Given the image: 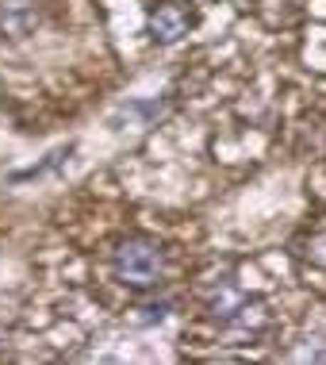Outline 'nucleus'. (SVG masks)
<instances>
[{
    "instance_id": "7ed1b4c3",
    "label": "nucleus",
    "mask_w": 326,
    "mask_h": 365,
    "mask_svg": "<svg viewBox=\"0 0 326 365\" xmlns=\"http://www.w3.org/2000/svg\"><path fill=\"white\" fill-rule=\"evenodd\" d=\"M38 24H43V12H38L35 0H4L0 4V35L27 38V35H35Z\"/></svg>"
},
{
    "instance_id": "423d86ee",
    "label": "nucleus",
    "mask_w": 326,
    "mask_h": 365,
    "mask_svg": "<svg viewBox=\"0 0 326 365\" xmlns=\"http://www.w3.org/2000/svg\"><path fill=\"white\" fill-rule=\"evenodd\" d=\"M307 258H311L315 265H322V269H326V235H315V239H311Z\"/></svg>"
},
{
    "instance_id": "f257e3e1",
    "label": "nucleus",
    "mask_w": 326,
    "mask_h": 365,
    "mask_svg": "<svg viewBox=\"0 0 326 365\" xmlns=\"http://www.w3.org/2000/svg\"><path fill=\"white\" fill-rule=\"evenodd\" d=\"M112 273L115 281L135 292H150L165 281V250L150 235H127L112 246Z\"/></svg>"
},
{
    "instance_id": "39448f33",
    "label": "nucleus",
    "mask_w": 326,
    "mask_h": 365,
    "mask_svg": "<svg viewBox=\"0 0 326 365\" xmlns=\"http://www.w3.org/2000/svg\"><path fill=\"white\" fill-rule=\"evenodd\" d=\"M173 304H146V308H138L142 315H135V323H162L165 315H169Z\"/></svg>"
},
{
    "instance_id": "f03ea898",
    "label": "nucleus",
    "mask_w": 326,
    "mask_h": 365,
    "mask_svg": "<svg viewBox=\"0 0 326 365\" xmlns=\"http://www.w3.org/2000/svg\"><path fill=\"white\" fill-rule=\"evenodd\" d=\"M192 24H196V12H189L184 4H157L150 12V38L162 46H169L177 38L189 35Z\"/></svg>"
},
{
    "instance_id": "20e7f679",
    "label": "nucleus",
    "mask_w": 326,
    "mask_h": 365,
    "mask_svg": "<svg viewBox=\"0 0 326 365\" xmlns=\"http://www.w3.org/2000/svg\"><path fill=\"white\" fill-rule=\"evenodd\" d=\"M69 154H73V146H58L54 154H46V162H43V165H35V170H27V173H16V181H27V177H43L46 170H54V165H62Z\"/></svg>"
}]
</instances>
